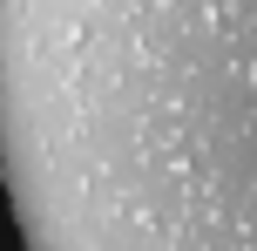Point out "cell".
<instances>
[{
  "mask_svg": "<svg viewBox=\"0 0 257 251\" xmlns=\"http://www.w3.org/2000/svg\"><path fill=\"white\" fill-rule=\"evenodd\" d=\"M0 190L21 251H257V0H0Z\"/></svg>",
  "mask_w": 257,
  "mask_h": 251,
  "instance_id": "cell-1",
  "label": "cell"
}]
</instances>
